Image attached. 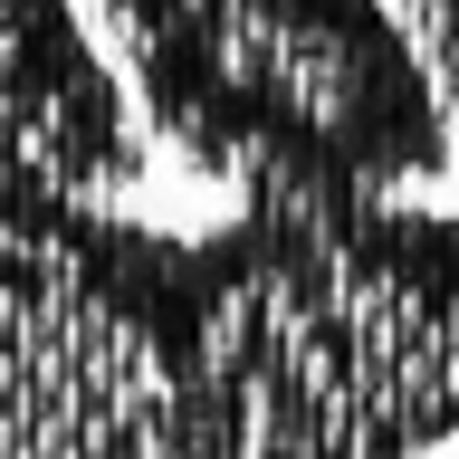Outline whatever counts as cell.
I'll return each mask as SVG.
<instances>
[{
	"label": "cell",
	"mask_w": 459,
	"mask_h": 459,
	"mask_svg": "<svg viewBox=\"0 0 459 459\" xmlns=\"http://www.w3.org/2000/svg\"><path fill=\"white\" fill-rule=\"evenodd\" d=\"M96 10H106L115 29H125V39H163V29H182V20H201V10H211V0H96Z\"/></svg>",
	"instance_id": "cell-2"
},
{
	"label": "cell",
	"mask_w": 459,
	"mask_h": 459,
	"mask_svg": "<svg viewBox=\"0 0 459 459\" xmlns=\"http://www.w3.org/2000/svg\"><path fill=\"white\" fill-rule=\"evenodd\" d=\"M134 96L249 201H393L450 163V115L393 0H211L134 48Z\"/></svg>",
	"instance_id": "cell-1"
}]
</instances>
